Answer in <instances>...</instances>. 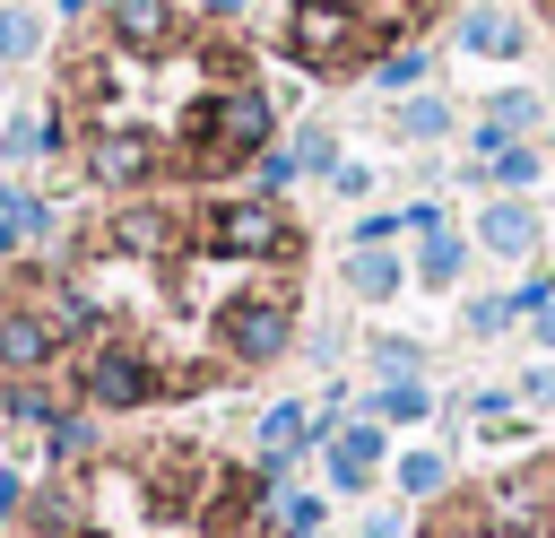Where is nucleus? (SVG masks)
<instances>
[{"instance_id": "f257e3e1", "label": "nucleus", "mask_w": 555, "mask_h": 538, "mask_svg": "<svg viewBox=\"0 0 555 538\" xmlns=\"http://www.w3.org/2000/svg\"><path fill=\"white\" fill-rule=\"evenodd\" d=\"M278 139V104H269V87H217V95H199L191 104V121H182V148H191V174H225V165H243V156H260Z\"/></svg>"}, {"instance_id": "f03ea898", "label": "nucleus", "mask_w": 555, "mask_h": 538, "mask_svg": "<svg viewBox=\"0 0 555 538\" xmlns=\"http://www.w3.org/2000/svg\"><path fill=\"white\" fill-rule=\"evenodd\" d=\"M208 252H225V260H295L304 234H295V217L278 200H217L208 208Z\"/></svg>"}, {"instance_id": "7ed1b4c3", "label": "nucleus", "mask_w": 555, "mask_h": 538, "mask_svg": "<svg viewBox=\"0 0 555 538\" xmlns=\"http://www.w3.org/2000/svg\"><path fill=\"white\" fill-rule=\"evenodd\" d=\"M217 338H225V356L251 373V364H278L286 347H295V295H278V286H260V295H234L225 312H217Z\"/></svg>"}, {"instance_id": "20e7f679", "label": "nucleus", "mask_w": 555, "mask_h": 538, "mask_svg": "<svg viewBox=\"0 0 555 538\" xmlns=\"http://www.w3.org/2000/svg\"><path fill=\"white\" fill-rule=\"evenodd\" d=\"M477 512H486V521H503V529H546V521H555V460H546V451H529L520 469H503V477L477 495Z\"/></svg>"}, {"instance_id": "39448f33", "label": "nucleus", "mask_w": 555, "mask_h": 538, "mask_svg": "<svg viewBox=\"0 0 555 538\" xmlns=\"http://www.w3.org/2000/svg\"><path fill=\"white\" fill-rule=\"evenodd\" d=\"M78 390H87V408H147V399L165 390V373H156L139 347H95V356L78 364Z\"/></svg>"}, {"instance_id": "423d86ee", "label": "nucleus", "mask_w": 555, "mask_h": 538, "mask_svg": "<svg viewBox=\"0 0 555 538\" xmlns=\"http://www.w3.org/2000/svg\"><path fill=\"white\" fill-rule=\"evenodd\" d=\"M538 113H546V104H538V87H494V95H486V113H477V130H468L477 165H486V156H503L512 139H529V130H538Z\"/></svg>"}, {"instance_id": "0eeeda50", "label": "nucleus", "mask_w": 555, "mask_h": 538, "mask_svg": "<svg viewBox=\"0 0 555 538\" xmlns=\"http://www.w3.org/2000/svg\"><path fill=\"white\" fill-rule=\"evenodd\" d=\"M468 243H486L494 260H538V243H546V226H538V208H529V200H503V191H494Z\"/></svg>"}, {"instance_id": "6e6552de", "label": "nucleus", "mask_w": 555, "mask_h": 538, "mask_svg": "<svg viewBox=\"0 0 555 538\" xmlns=\"http://www.w3.org/2000/svg\"><path fill=\"white\" fill-rule=\"evenodd\" d=\"M87 174L113 182V191H130V182L156 174V139H139V130H95V139H87Z\"/></svg>"}, {"instance_id": "1a4fd4ad", "label": "nucleus", "mask_w": 555, "mask_h": 538, "mask_svg": "<svg viewBox=\"0 0 555 538\" xmlns=\"http://www.w3.org/2000/svg\"><path fill=\"white\" fill-rule=\"evenodd\" d=\"M451 35H460V52H468V61H520V52H529V26H520L512 9H494V0H486V9H468Z\"/></svg>"}, {"instance_id": "9d476101", "label": "nucleus", "mask_w": 555, "mask_h": 538, "mask_svg": "<svg viewBox=\"0 0 555 538\" xmlns=\"http://www.w3.org/2000/svg\"><path fill=\"white\" fill-rule=\"evenodd\" d=\"M173 35H182L173 0H113V43L121 52H173Z\"/></svg>"}, {"instance_id": "9b49d317", "label": "nucleus", "mask_w": 555, "mask_h": 538, "mask_svg": "<svg viewBox=\"0 0 555 538\" xmlns=\"http://www.w3.org/2000/svg\"><path fill=\"white\" fill-rule=\"evenodd\" d=\"M52 347H61V338H52V321H43L35 304H0V364H9V373H43Z\"/></svg>"}, {"instance_id": "f8f14e48", "label": "nucleus", "mask_w": 555, "mask_h": 538, "mask_svg": "<svg viewBox=\"0 0 555 538\" xmlns=\"http://www.w3.org/2000/svg\"><path fill=\"white\" fill-rule=\"evenodd\" d=\"M408 278H416L425 295L460 286V278H468V234H460L451 217H442V226H425V234H416V269H408Z\"/></svg>"}, {"instance_id": "ddd939ff", "label": "nucleus", "mask_w": 555, "mask_h": 538, "mask_svg": "<svg viewBox=\"0 0 555 538\" xmlns=\"http://www.w3.org/2000/svg\"><path fill=\"white\" fill-rule=\"evenodd\" d=\"M382 451H390L382 425H338V434H330V486H338V495H364L373 469H382Z\"/></svg>"}, {"instance_id": "4468645a", "label": "nucleus", "mask_w": 555, "mask_h": 538, "mask_svg": "<svg viewBox=\"0 0 555 538\" xmlns=\"http://www.w3.org/2000/svg\"><path fill=\"white\" fill-rule=\"evenodd\" d=\"M338 278H347V295H364V304H390V295L408 286V260H399V252H364V243H356Z\"/></svg>"}, {"instance_id": "2eb2a0df", "label": "nucleus", "mask_w": 555, "mask_h": 538, "mask_svg": "<svg viewBox=\"0 0 555 538\" xmlns=\"http://www.w3.org/2000/svg\"><path fill=\"white\" fill-rule=\"evenodd\" d=\"M538 174H546V148H529V139H512L503 156H486V165H468V182H494L503 200H520V191H529Z\"/></svg>"}, {"instance_id": "dca6fc26", "label": "nucleus", "mask_w": 555, "mask_h": 538, "mask_svg": "<svg viewBox=\"0 0 555 538\" xmlns=\"http://www.w3.org/2000/svg\"><path fill=\"white\" fill-rule=\"evenodd\" d=\"M390 121H399V139H416V148H434V139H451V121H460V113H451V95H434V87H416V95H399V113H390Z\"/></svg>"}, {"instance_id": "f3484780", "label": "nucleus", "mask_w": 555, "mask_h": 538, "mask_svg": "<svg viewBox=\"0 0 555 538\" xmlns=\"http://www.w3.org/2000/svg\"><path fill=\"white\" fill-rule=\"evenodd\" d=\"M113 243H121V252H173L182 226H173L165 208H121V217H113Z\"/></svg>"}, {"instance_id": "a211bd4d", "label": "nucleus", "mask_w": 555, "mask_h": 538, "mask_svg": "<svg viewBox=\"0 0 555 538\" xmlns=\"http://www.w3.org/2000/svg\"><path fill=\"white\" fill-rule=\"evenodd\" d=\"M373 417H382V425H425V417H434V390H425V373H408V382H382V390H373Z\"/></svg>"}, {"instance_id": "6ab92c4d", "label": "nucleus", "mask_w": 555, "mask_h": 538, "mask_svg": "<svg viewBox=\"0 0 555 538\" xmlns=\"http://www.w3.org/2000/svg\"><path fill=\"white\" fill-rule=\"evenodd\" d=\"M390 477H399V495H408V503H425V495H442V486H451V460H442V451H399V469H390Z\"/></svg>"}, {"instance_id": "aec40b11", "label": "nucleus", "mask_w": 555, "mask_h": 538, "mask_svg": "<svg viewBox=\"0 0 555 538\" xmlns=\"http://www.w3.org/2000/svg\"><path fill=\"white\" fill-rule=\"evenodd\" d=\"M373 78H382L390 95H416V87L434 78V52H425V43H399V52H382V69H373Z\"/></svg>"}, {"instance_id": "412c9836", "label": "nucleus", "mask_w": 555, "mask_h": 538, "mask_svg": "<svg viewBox=\"0 0 555 538\" xmlns=\"http://www.w3.org/2000/svg\"><path fill=\"white\" fill-rule=\"evenodd\" d=\"M512 321H520L512 295H468V304H460V330H468V338H494V330H512Z\"/></svg>"}, {"instance_id": "4be33fe9", "label": "nucleus", "mask_w": 555, "mask_h": 538, "mask_svg": "<svg viewBox=\"0 0 555 538\" xmlns=\"http://www.w3.org/2000/svg\"><path fill=\"white\" fill-rule=\"evenodd\" d=\"M43 321H52V338H69V330H95V304H87L78 286H52V304H43Z\"/></svg>"}, {"instance_id": "5701e85b", "label": "nucleus", "mask_w": 555, "mask_h": 538, "mask_svg": "<svg viewBox=\"0 0 555 538\" xmlns=\"http://www.w3.org/2000/svg\"><path fill=\"white\" fill-rule=\"evenodd\" d=\"M321 521H330L321 495H278V529H286V538H321Z\"/></svg>"}, {"instance_id": "b1692460", "label": "nucleus", "mask_w": 555, "mask_h": 538, "mask_svg": "<svg viewBox=\"0 0 555 538\" xmlns=\"http://www.w3.org/2000/svg\"><path fill=\"white\" fill-rule=\"evenodd\" d=\"M416 364H425V347H416V338H373V373H382V382H408Z\"/></svg>"}, {"instance_id": "393cba45", "label": "nucleus", "mask_w": 555, "mask_h": 538, "mask_svg": "<svg viewBox=\"0 0 555 538\" xmlns=\"http://www.w3.org/2000/svg\"><path fill=\"white\" fill-rule=\"evenodd\" d=\"M251 174H260V200H278L304 165H295V148H260V156H251Z\"/></svg>"}, {"instance_id": "a878e982", "label": "nucleus", "mask_w": 555, "mask_h": 538, "mask_svg": "<svg viewBox=\"0 0 555 538\" xmlns=\"http://www.w3.org/2000/svg\"><path fill=\"white\" fill-rule=\"evenodd\" d=\"M295 165L304 174H338V139L330 130H295Z\"/></svg>"}, {"instance_id": "bb28decb", "label": "nucleus", "mask_w": 555, "mask_h": 538, "mask_svg": "<svg viewBox=\"0 0 555 538\" xmlns=\"http://www.w3.org/2000/svg\"><path fill=\"white\" fill-rule=\"evenodd\" d=\"M9 417H26V425H61L52 390H35V382H17V390H9Z\"/></svg>"}, {"instance_id": "cd10ccee", "label": "nucleus", "mask_w": 555, "mask_h": 538, "mask_svg": "<svg viewBox=\"0 0 555 538\" xmlns=\"http://www.w3.org/2000/svg\"><path fill=\"white\" fill-rule=\"evenodd\" d=\"M87 443H95V425H87V417H61V425H52V451H61V460H78Z\"/></svg>"}, {"instance_id": "c85d7f7f", "label": "nucleus", "mask_w": 555, "mask_h": 538, "mask_svg": "<svg viewBox=\"0 0 555 538\" xmlns=\"http://www.w3.org/2000/svg\"><path fill=\"white\" fill-rule=\"evenodd\" d=\"M546 304H555V278H520V286H512V312H520V321L546 312Z\"/></svg>"}, {"instance_id": "c756f323", "label": "nucleus", "mask_w": 555, "mask_h": 538, "mask_svg": "<svg viewBox=\"0 0 555 538\" xmlns=\"http://www.w3.org/2000/svg\"><path fill=\"white\" fill-rule=\"evenodd\" d=\"M0 52H9V61H26V52H35V26H26L17 9H0Z\"/></svg>"}, {"instance_id": "7c9ffc66", "label": "nucleus", "mask_w": 555, "mask_h": 538, "mask_svg": "<svg viewBox=\"0 0 555 538\" xmlns=\"http://www.w3.org/2000/svg\"><path fill=\"white\" fill-rule=\"evenodd\" d=\"M520 399H529V408H555V364H529V373H520Z\"/></svg>"}, {"instance_id": "2f4dec72", "label": "nucleus", "mask_w": 555, "mask_h": 538, "mask_svg": "<svg viewBox=\"0 0 555 538\" xmlns=\"http://www.w3.org/2000/svg\"><path fill=\"white\" fill-rule=\"evenodd\" d=\"M17 512H26V477H17V469H0V521H17Z\"/></svg>"}, {"instance_id": "473e14b6", "label": "nucleus", "mask_w": 555, "mask_h": 538, "mask_svg": "<svg viewBox=\"0 0 555 538\" xmlns=\"http://www.w3.org/2000/svg\"><path fill=\"white\" fill-rule=\"evenodd\" d=\"M364 538H408V512H373V521H364Z\"/></svg>"}, {"instance_id": "72a5a7b5", "label": "nucleus", "mask_w": 555, "mask_h": 538, "mask_svg": "<svg viewBox=\"0 0 555 538\" xmlns=\"http://www.w3.org/2000/svg\"><path fill=\"white\" fill-rule=\"evenodd\" d=\"M529 338H538V347L555 356V304H546V312H529Z\"/></svg>"}, {"instance_id": "f704fd0d", "label": "nucleus", "mask_w": 555, "mask_h": 538, "mask_svg": "<svg viewBox=\"0 0 555 538\" xmlns=\"http://www.w3.org/2000/svg\"><path fill=\"white\" fill-rule=\"evenodd\" d=\"M199 9H208V17H234V9H243V0H199Z\"/></svg>"}, {"instance_id": "c9c22d12", "label": "nucleus", "mask_w": 555, "mask_h": 538, "mask_svg": "<svg viewBox=\"0 0 555 538\" xmlns=\"http://www.w3.org/2000/svg\"><path fill=\"white\" fill-rule=\"evenodd\" d=\"M546 156H555V130H546Z\"/></svg>"}, {"instance_id": "e433bc0d", "label": "nucleus", "mask_w": 555, "mask_h": 538, "mask_svg": "<svg viewBox=\"0 0 555 538\" xmlns=\"http://www.w3.org/2000/svg\"><path fill=\"white\" fill-rule=\"evenodd\" d=\"M321 538H330V529H321Z\"/></svg>"}, {"instance_id": "4c0bfd02", "label": "nucleus", "mask_w": 555, "mask_h": 538, "mask_svg": "<svg viewBox=\"0 0 555 538\" xmlns=\"http://www.w3.org/2000/svg\"><path fill=\"white\" fill-rule=\"evenodd\" d=\"M546 9H555V0H546Z\"/></svg>"}]
</instances>
